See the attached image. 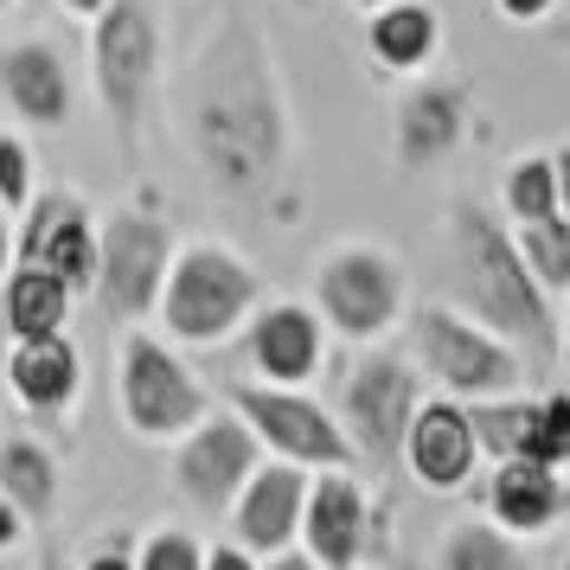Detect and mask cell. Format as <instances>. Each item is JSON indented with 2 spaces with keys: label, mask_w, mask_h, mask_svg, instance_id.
I'll list each match as a JSON object with an SVG mask.
<instances>
[{
  "label": "cell",
  "mask_w": 570,
  "mask_h": 570,
  "mask_svg": "<svg viewBox=\"0 0 570 570\" xmlns=\"http://www.w3.org/2000/svg\"><path fill=\"white\" fill-rule=\"evenodd\" d=\"M180 135L206 193L237 212H263L288 180L295 116L276 46L244 13H225L199 32L180 71Z\"/></svg>",
  "instance_id": "1"
},
{
  "label": "cell",
  "mask_w": 570,
  "mask_h": 570,
  "mask_svg": "<svg viewBox=\"0 0 570 570\" xmlns=\"http://www.w3.org/2000/svg\"><path fill=\"white\" fill-rule=\"evenodd\" d=\"M449 263H455V308L500 334L513 353L558 360V302L532 283L525 257L513 250V232L481 206H449Z\"/></svg>",
  "instance_id": "2"
},
{
  "label": "cell",
  "mask_w": 570,
  "mask_h": 570,
  "mask_svg": "<svg viewBox=\"0 0 570 570\" xmlns=\"http://www.w3.org/2000/svg\"><path fill=\"white\" fill-rule=\"evenodd\" d=\"M263 302V276L237 257L232 244H174V263H167V283H160L155 321L167 327L174 346H218L232 340L250 308Z\"/></svg>",
  "instance_id": "3"
},
{
  "label": "cell",
  "mask_w": 570,
  "mask_h": 570,
  "mask_svg": "<svg viewBox=\"0 0 570 570\" xmlns=\"http://www.w3.org/2000/svg\"><path fill=\"white\" fill-rule=\"evenodd\" d=\"M411 365L436 379L442 397H462V404L525 391V353H513L481 321H468L455 302H430L411 314Z\"/></svg>",
  "instance_id": "4"
},
{
  "label": "cell",
  "mask_w": 570,
  "mask_h": 570,
  "mask_svg": "<svg viewBox=\"0 0 570 570\" xmlns=\"http://www.w3.org/2000/svg\"><path fill=\"white\" fill-rule=\"evenodd\" d=\"M116 404H122L129 436H141V442H180L212 411L206 385L174 353V340L148 334V327H122V346H116Z\"/></svg>",
  "instance_id": "5"
},
{
  "label": "cell",
  "mask_w": 570,
  "mask_h": 570,
  "mask_svg": "<svg viewBox=\"0 0 570 570\" xmlns=\"http://www.w3.org/2000/svg\"><path fill=\"white\" fill-rule=\"evenodd\" d=\"M167 263H174V225L155 206H116L97 225V276H90L97 308L122 327H141L160 302Z\"/></svg>",
  "instance_id": "6"
},
{
  "label": "cell",
  "mask_w": 570,
  "mask_h": 570,
  "mask_svg": "<svg viewBox=\"0 0 570 570\" xmlns=\"http://www.w3.org/2000/svg\"><path fill=\"white\" fill-rule=\"evenodd\" d=\"M90 83L104 97L109 129L122 141H141V116L160 83V27L141 0H109L90 20Z\"/></svg>",
  "instance_id": "7"
},
{
  "label": "cell",
  "mask_w": 570,
  "mask_h": 570,
  "mask_svg": "<svg viewBox=\"0 0 570 570\" xmlns=\"http://www.w3.org/2000/svg\"><path fill=\"white\" fill-rule=\"evenodd\" d=\"M314 314L340 340L379 346L404 321V263L385 244H334L314 269Z\"/></svg>",
  "instance_id": "8"
},
{
  "label": "cell",
  "mask_w": 570,
  "mask_h": 570,
  "mask_svg": "<svg viewBox=\"0 0 570 570\" xmlns=\"http://www.w3.org/2000/svg\"><path fill=\"white\" fill-rule=\"evenodd\" d=\"M232 411L250 423V436H257L263 455H276V462H295L321 474V468H360V449L346 442L340 430V416L308 397L302 385H232Z\"/></svg>",
  "instance_id": "9"
},
{
  "label": "cell",
  "mask_w": 570,
  "mask_h": 570,
  "mask_svg": "<svg viewBox=\"0 0 570 570\" xmlns=\"http://www.w3.org/2000/svg\"><path fill=\"white\" fill-rule=\"evenodd\" d=\"M416 397H423V372H416L404 353H360L346 385H340V430L360 449V468H397V449H404V423H411Z\"/></svg>",
  "instance_id": "10"
},
{
  "label": "cell",
  "mask_w": 570,
  "mask_h": 570,
  "mask_svg": "<svg viewBox=\"0 0 570 570\" xmlns=\"http://www.w3.org/2000/svg\"><path fill=\"white\" fill-rule=\"evenodd\" d=\"M257 462L263 449L250 436V423L237 411H206L174 449V488H180V500L193 513L218 519L237 500V488L257 474Z\"/></svg>",
  "instance_id": "11"
},
{
  "label": "cell",
  "mask_w": 570,
  "mask_h": 570,
  "mask_svg": "<svg viewBox=\"0 0 570 570\" xmlns=\"http://www.w3.org/2000/svg\"><path fill=\"white\" fill-rule=\"evenodd\" d=\"M13 263H39V269H52L71 295H83L90 276H97V212H90V199L71 193V186L32 193L27 212H20Z\"/></svg>",
  "instance_id": "12"
},
{
  "label": "cell",
  "mask_w": 570,
  "mask_h": 570,
  "mask_svg": "<svg viewBox=\"0 0 570 570\" xmlns=\"http://www.w3.org/2000/svg\"><path fill=\"white\" fill-rule=\"evenodd\" d=\"M397 462L411 468L416 488L430 493H462L481 468V442H474V423H468L462 397H416L411 423H404V449Z\"/></svg>",
  "instance_id": "13"
},
{
  "label": "cell",
  "mask_w": 570,
  "mask_h": 570,
  "mask_svg": "<svg viewBox=\"0 0 570 570\" xmlns=\"http://www.w3.org/2000/svg\"><path fill=\"white\" fill-rule=\"evenodd\" d=\"M365 539H372V507L353 468H321L308 474V500H302V532L295 544L308 551L321 570H360Z\"/></svg>",
  "instance_id": "14"
},
{
  "label": "cell",
  "mask_w": 570,
  "mask_h": 570,
  "mask_svg": "<svg viewBox=\"0 0 570 570\" xmlns=\"http://www.w3.org/2000/svg\"><path fill=\"white\" fill-rule=\"evenodd\" d=\"M244 360L263 385H308L327 365V327L314 302H257L244 327Z\"/></svg>",
  "instance_id": "15"
},
{
  "label": "cell",
  "mask_w": 570,
  "mask_h": 570,
  "mask_svg": "<svg viewBox=\"0 0 570 570\" xmlns=\"http://www.w3.org/2000/svg\"><path fill=\"white\" fill-rule=\"evenodd\" d=\"M468 109H474L468 83L416 78L411 90L397 97V109H391V148H397V167H404V174H423V167L449 160L455 148H462V135H468Z\"/></svg>",
  "instance_id": "16"
},
{
  "label": "cell",
  "mask_w": 570,
  "mask_h": 570,
  "mask_svg": "<svg viewBox=\"0 0 570 570\" xmlns=\"http://www.w3.org/2000/svg\"><path fill=\"white\" fill-rule=\"evenodd\" d=\"M302 500H308V468L295 462H257V474L237 488V500L225 507L232 513V544H244L250 558H269V551H283V544H295V532H302Z\"/></svg>",
  "instance_id": "17"
},
{
  "label": "cell",
  "mask_w": 570,
  "mask_h": 570,
  "mask_svg": "<svg viewBox=\"0 0 570 570\" xmlns=\"http://www.w3.org/2000/svg\"><path fill=\"white\" fill-rule=\"evenodd\" d=\"M570 513V481L564 468H544L532 455H500L488 474V519L513 539H532L544 525Z\"/></svg>",
  "instance_id": "18"
},
{
  "label": "cell",
  "mask_w": 570,
  "mask_h": 570,
  "mask_svg": "<svg viewBox=\"0 0 570 570\" xmlns=\"http://www.w3.org/2000/svg\"><path fill=\"white\" fill-rule=\"evenodd\" d=\"M0 379L13 391V404L32 416H65L83 391V360L71 334H39V340H7Z\"/></svg>",
  "instance_id": "19"
},
{
  "label": "cell",
  "mask_w": 570,
  "mask_h": 570,
  "mask_svg": "<svg viewBox=\"0 0 570 570\" xmlns=\"http://www.w3.org/2000/svg\"><path fill=\"white\" fill-rule=\"evenodd\" d=\"M0 97L32 129H65L71 122V71H65V58L46 39L0 46Z\"/></svg>",
  "instance_id": "20"
},
{
  "label": "cell",
  "mask_w": 570,
  "mask_h": 570,
  "mask_svg": "<svg viewBox=\"0 0 570 570\" xmlns=\"http://www.w3.org/2000/svg\"><path fill=\"white\" fill-rule=\"evenodd\" d=\"M365 46H372V65L391 71V78H423L442 52V20L430 0H385L365 13Z\"/></svg>",
  "instance_id": "21"
},
{
  "label": "cell",
  "mask_w": 570,
  "mask_h": 570,
  "mask_svg": "<svg viewBox=\"0 0 570 570\" xmlns=\"http://www.w3.org/2000/svg\"><path fill=\"white\" fill-rule=\"evenodd\" d=\"M71 308H78V295L39 263H13L0 276V327H7V340L71 334Z\"/></svg>",
  "instance_id": "22"
},
{
  "label": "cell",
  "mask_w": 570,
  "mask_h": 570,
  "mask_svg": "<svg viewBox=\"0 0 570 570\" xmlns=\"http://www.w3.org/2000/svg\"><path fill=\"white\" fill-rule=\"evenodd\" d=\"M58 455L39 436H0V493L27 519H46L58 507Z\"/></svg>",
  "instance_id": "23"
},
{
  "label": "cell",
  "mask_w": 570,
  "mask_h": 570,
  "mask_svg": "<svg viewBox=\"0 0 570 570\" xmlns=\"http://www.w3.org/2000/svg\"><path fill=\"white\" fill-rule=\"evenodd\" d=\"M436 570H539V564H532V551H525L513 532H500L493 519H462V525L442 532Z\"/></svg>",
  "instance_id": "24"
},
{
  "label": "cell",
  "mask_w": 570,
  "mask_h": 570,
  "mask_svg": "<svg viewBox=\"0 0 570 570\" xmlns=\"http://www.w3.org/2000/svg\"><path fill=\"white\" fill-rule=\"evenodd\" d=\"M513 232V250L525 257V269H532V283L558 302V295H570V218H532V225H507Z\"/></svg>",
  "instance_id": "25"
},
{
  "label": "cell",
  "mask_w": 570,
  "mask_h": 570,
  "mask_svg": "<svg viewBox=\"0 0 570 570\" xmlns=\"http://www.w3.org/2000/svg\"><path fill=\"white\" fill-rule=\"evenodd\" d=\"M500 212H507V225H532V218H551V212H558L551 148H544V155L507 160V174H500Z\"/></svg>",
  "instance_id": "26"
},
{
  "label": "cell",
  "mask_w": 570,
  "mask_h": 570,
  "mask_svg": "<svg viewBox=\"0 0 570 570\" xmlns=\"http://www.w3.org/2000/svg\"><path fill=\"white\" fill-rule=\"evenodd\" d=\"M468 423H474V442L481 455H519L525 449V430H532V397L525 391H507V397H474L468 404Z\"/></svg>",
  "instance_id": "27"
},
{
  "label": "cell",
  "mask_w": 570,
  "mask_h": 570,
  "mask_svg": "<svg viewBox=\"0 0 570 570\" xmlns=\"http://www.w3.org/2000/svg\"><path fill=\"white\" fill-rule=\"evenodd\" d=\"M544 468H570V391H539L532 397V430H525V449Z\"/></svg>",
  "instance_id": "28"
},
{
  "label": "cell",
  "mask_w": 570,
  "mask_h": 570,
  "mask_svg": "<svg viewBox=\"0 0 570 570\" xmlns=\"http://www.w3.org/2000/svg\"><path fill=\"white\" fill-rule=\"evenodd\" d=\"M135 570H206V551L180 525H155L148 539H135Z\"/></svg>",
  "instance_id": "29"
},
{
  "label": "cell",
  "mask_w": 570,
  "mask_h": 570,
  "mask_svg": "<svg viewBox=\"0 0 570 570\" xmlns=\"http://www.w3.org/2000/svg\"><path fill=\"white\" fill-rule=\"evenodd\" d=\"M32 193H39L32 186V148L0 129V212H27Z\"/></svg>",
  "instance_id": "30"
},
{
  "label": "cell",
  "mask_w": 570,
  "mask_h": 570,
  "mask_svg": "<svg viewBox=\"0 0 570 570\" xmlns=\"http://www.w3.org/2000/svg\"><path fill=\"white\" fill-rule=\"evenodd\" d=\"M78 570H135V539H129V532H109V539H97L90 551H83Z\"/></svg>",
  "instance_id": "31"
},
{
  "label": "cell",
  "mask_w": 570,
  "mask_h": 570,
  "mask_svg": "<svg viewBox=\"0 0 570 570\" xmlns=\"http://www.w3.org/2000/svg\"><path fill=\"white\" fill-rule=\"evenodd\" d=\"M493 13H500V20H513V27H539V20L558 13V0H493Z\"/></svg>",
  "instance_id": "32"
},
{
  "label": "cell",
  "mask_w": 570,
  "mask_h": 570,
  "mask_svg": "<svg viewBox=\"0 0 570 570\" xmlns=\"http://www.w3.org/2000/svg\"><path fill=\"white\" fill-rule=\"evenodd\" d=\"M27 525H32V519L20 513V507H13L7 493H0V551H20V539H27Z\"/></svg>",
  "instance_id": "33"
},
{
  "label": "cell",
  "mask_w": 570,
  "mask_h": 570,
  "mask_svg": "<svg viewBox=\"0 0 570 570\" xmlns=\"http://www.w3.org/2000/svg\"><path fill=\"white\" fill-rule=\"evenodd\" d=\"M206 570H263V558H250L244 544H212V551H206Z\"/></svg>",
  "instance_id": "34"
},
{
  "label": "cell",
  "mask_w": 570,
  "mask_h": 570,
  "mask_svg": "<svg viewBox=\"0 0 570 570\" xmlns=\"http://www.w3.org/2000/svg\"><path fill=\"white\" fill-rule=\"evenodd\" d=\"M551 174H558V218H570V141L551 148Z\"/></svg>",
  "instance_id": "35"
},
{
  "label": "cell",
  "mask_w": 570,
  "mask_h": 570,
  "mask_svg": "<svg viewBox=\"0 0 570 570\" xmlns=\"http://www.w3.org/2000/svg\"><path fill=\"white\" fill-rule=\"evenodd\" d=\"M263 570H321V564H314L302 544H283V551H269V564H263Z\"/></svg>",
  "instance_id": "36"
},
{
  "label": "cell",
  "mask_w": 570,
  "mask_h": 570,
  "mask_svg": "<svg viewBox=\"0 0 570 570\" xmlns=\"http://www.w3.org/2000/svg\"><path fill=\"white\" fill-rule=\"evenodd\" d=\"M13 269V225H7V212H0V276Z\"/></svg>",
  "instance_id": "37"
},
{
  "label": "cell",
  "mask_w": 570,
  "mask_h": 570,
  "mask_svg": "<svg viewBox=\"0 0 570 570\" xmlns=\"http://www.w3.org/2000/svg\"><path fill=\"white\" fill-rule=\"evenodd\" d=\"M58 7H65V13H78V20H97L109 0H58Z\"/></svg>",
  "instance_id": "38"
},
{
  "label": "cell",
  "mask_w": 570,
  "mask_h": 570,
  "mask_svg": "<svg viewBox=\"0 0 570 570\" xmlns=\"http://www.w3.org/2000/svg\"><path fill=\"white\" fill-rule=\"evenodd\" d=\"M558 353H564V365H570V321L558 327Z\"/></svg>",
  "instance_id": "39"
},
{
  "label": "cell",
  "mask_w": 570,
  "mask_h": 570,
  "mask_svg": "<svg viewBox=\"0 0 570 570\" xmlns=\"http://www.w3.org/2000/svg\"><path fill=\"white\" fill-rule=\"evenodd\" d=\"M39 570H58V551H39Z\"/></svg>",
  "instance_id": "40"
},
{
  "label": "cell",
  "mask_w": 570,
  "mask_h": 570,
  "mask_svg": "<svg viewBox=\"0 0 570 570\" xmlns=\"http://www.w3.org/2000/svg\"><path fill=\"white\" fill-rule=\"evenodd\" d=\"M0 570H20V564H13V551H0Z\"/></svg>",
  "instance_id": "41"
},
{
  "label": "cell",
  "mask_w": 570,
  "mask_h": 570,
  "mask_svg": "<svg viewBox=\"0 0 570 570\" xmlns=\"http://www.w3.org/2000/svg\"><path fill=\"white\" fill-rule=\"evenodd\" d=\"M353 7H365V13H372V7H385V0H353Z\"/></svg>",
  "instance_id": "42"
},
{
  "label": "cell",
  "mask_w": 570,
  "mask_h": 570,
  "mask_svg": "<svg viewBox=\"0 0 570 570\" xmlns=\"http://www.w3.org/2000/svg\"><path fill=\"white\" fill-rule=\"evenodd\" d=\"M558 46H564V52H570V27H564V32H558Z\"/></svg>",
  "instance_id": "43"
},
{
  "label": "cell",
  "mask_w": 570,
  "mask_h": 570,
  "mask_svg": "<svg viewBox=\"0 0 570 570\" xmlns=\"http://www.w3.org/2000/svg\"><path fill=\"white\" fill-rule=\"evenodd\" d=\"M397 570H423V564H411V558H404V564H397Z\"/></svg>",
  "instance_id": "44"
},
{
  "label": "cell",
  "mask_w": 570,
  "mask_h": 570,
  "mask_svg": "<svg viewBox=\"0 0 570 570\" xmlns=\"http://www.w3.org/2000/svg\"><path fill=\"white\" fill-rule=\"evenodd\" d=\"M558 570H570V551H564V564H558Z\"/></svg>",
  "instance_id": "45"
}]
</instances>
